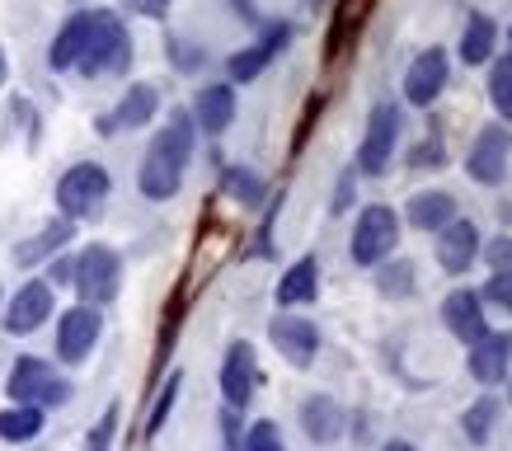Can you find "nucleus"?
I'll use <instances>...</instances> for the list:
<instances>
[{"mask_svg":"<svg viewBox=\"0 0 512 451\" xmlns=\"http://www.w3.org/2000/svg\"><path fill=\"white\" fill-rule=\"evenodd\" d=\"M193 160V113H170V123L156 132L151 151L137 170V188L146 203H170L184 188V170Z\"/></svg>","mask_w":512,"mask_h":451,"instance_id":"f257e3e1","label":"nucleus"},{"mask_svg":"<svg viewBox=\"0 0 512 451\" xmlns=\"http://www.w3.org/2000/svg\"><path fill=\"white\" fill-rule=\"evenodd\" d=\"M71 287H76L80 306H94V311L113 306L118 292H123V254L113 245H85L76 254V278H71Z\"/></svg>","mask_w":512,"mask_h":451,"instance_id":"f03ea898","label":"nucleus"},{"mask_svg":"<svg viewBox=\"0 0 512 451\" xmlns=\"http://www.w3.org/2000/svg\"><path fill=\"white\" fill-rule=\"evenodd\" d=\"M132 66V38H127L123 19L113 10H94V29H90V43L80 52L76 71L80 76H123Z\"/></svg>","mask_w":512,"mask_h":451,"instance_id":"7ed1b4c3","label":"nucleus"},{"mask_svg":"<svg viewBox=\"0 0 512 451\" xmlns=\"http://www.w3.org/2000/svg\"><path fill=\"white\" fill-rule=\"evenodd\" d=\"M5 395L10 405H33V409H57L71 400V381L57 376V367L43 358H19L5 376Z\"/></svg>","mask_w":512,"mask_h":451,"instance_id":"20e7f679","label":"nucleus"},{"mask_svg":"<svg viewBox=\"0 0 512 451\" xmlns=\"http://www.w3.org/2000/svg\"><path fill=\"white\" fill-rule=\"evenodd\" d=\"M400 212L386 203H372L357 212V226H353V240H348V254H353L357 268H376L386 264L395 245H400Z\"/></svg>","mask_w":512,"mask_h":451,"instance_id":"39448f33","label":"nucleus"},{"mask_svg":"<svg viewBox=\"0 0 512 451\" xmlns=\"http://www.w3.org/2000/svg\"><path fill=\"white\" fill-rule=\"evenodd\" d=\"M109 170L104 165H94V160H80V165H71V170L57 179V207H62V217L71 221H85L94 217L99 207L109 203Z\"/></svg>","mask_w":512,"mask_h":451,"instance_id":"423d86ee","label":"nucleus"},{"mask_svg":"<svg viewBox=\"0 0 512 451\" xmlns=\"http://www.w3.org/2000/svg\"><path fill=\"white\" fill-rule=\"evenodd\" d=\"M395 141H400V109L395 104H376L372 118H367V137L357 146V170L386 174L390 156H395Z\"/></svg>","mask_w":512,"mask_h":451,"instance_id":"0eeeda50","label":"nucleus"},{"mask_svg":"<svg viewBox=\"0 0 512 451\" xmlns=\"http://www.w3.org/2000/svg\"><path fill=\"white\" fill-rule=\"evenodd\" d=\"M99 334H104V320H99L94 306H71V311H62V320H57V358H62L66 367H80V362L94 353Z\"/></svg>","mask_w":512,"mask_h":451,"instance_id":"6e6552de","label":"nucleus"},{"mask_svg":"<svg viewBox=\"0 0 512 451\" xmlns=\"http://www.w3.org/2000/svg\"><path fill=\"white\" fill-rule=\"evenodd\" d=\"M268 339H273V348H278L292 367H301V372H306L315 362V353H320V329H315L306 315H292V311H278L268 320Z\"/></svg>","mask_w":512,"mask_h":451,"instance_id":"1a4fd4ad","label":"nucleus"},{"mask_svg":"<svg viewBox=\"0 0 512 451\" xmlns=\"http://www.w3.org/2000/svg\"><path fill=\"white\" fill-rule=\"evenodd\" d=\"M287 43H292V24H287V19L268 24L259 43H249V47H240V52H231V62H226V76H231L235 85H249V80H259V76L268 71V62H273V57H278Z\"/></svg>","mask_w":512,"mask_h":451,"instance_id":"9d476101","label":"nucleus"},{"mask_svg":"<svg viewBox=\"0 0 512 451\" xmlns=\"http://www.w3.org/2000/svg\"><path fill=\"white\" fill-rule=\"evenodd\" d=\"M254 390H259V358H254V343L235 339L226 348V358H221V395H226V405L231 409H245L254 400Z\"/></svg>","mask_w":512,"mask_h":451,"instance_id":"9b49d317","label":"nucleus"},{"mask_svg":"<svg viewBox=\"0 0 512 451\" xmlns=\"http://www.w3.org/2000/svg\"><path fill=\"white\" fill-rule=\"evenodd\" d=\"M508 151H512V137L508 127H480V137H475V146H470L466 156V170L470 179H480V184H503L508 179Z\"/></svg>","mask_w":512,"mask_h":451,"instance_id":"f8f14e48","label":"nucleus"},{"mask_svg":"<svg viewBox=\"0 0 512 451\" xmlns=\"http://www.w3.org/2000/svg\"><path fill=\"white\" fill-rule=\"evenodd\" d=\"M447 76H451V62L442 47H423L414 66H409V76H404V99L414 104V109H428L437 94L447 90Z\"/></svg>","mask_w":512,"mask_h":451,"instance_id":"ddd939ff","label":"nucleus"},{"mask_svg":"<svg viewBox=\"0 0 512 451\" xmlns=\"http://www.w3.org/2000/svg\"><path fill=\"white\" fill-rule=\"evenodd\" d=\"M475 259H480V226L466 217L447 221V226L437 231V264H442V273L461 278V273H470Z\"/></svg>","mask_w":512,"mask_h":451,"instance_id":"4468645a","label":"nucleus"},{"mask_svg":"<svg viewBox=\"0 0 512 451\" xmlns=\"http://www.w3.org/2000/svg\"><path fill=\"white\" fill-rule=\"evenodd\" d=\"M47 315H52V282L33 278V282H24L10 301H5V315H0V320H5L10 334H33Z\"/></svg>","mask_w":512,"mask_h":451,"instance_id":"2eb2a0df","label":"nucleus"},{"mask_svg":"<svg viewBox=\"0 0 512 451\" xmlns=\"http://www.w3.org/2000/svg\"><path fill=\"white\" fill-rule=\"evenodd\" d=\"M466 367H470V376H475L480 386H498V381H508V367H512V334H494V329H484L480 339L470 343Z\"/></svg>","mask_w":512,"mask_h":451,"instance_id":"dca6fc26","label":"nucleus"},{"mask_svg":"<svg viewBox=\"0 0 512 451\" xmlns=\"http://www.w3.org/2000/svg\"><path fill=\"white\" fill-rule=\"evenodd\" d=\"M442 325L456 334V339L466 343H475L489 329V320H484V301H480V292L475 287H456V292L442 301Z\"/></svg>","mask_w":512,"mask_h":451,"instance_id":"f3484780","label":"nucleus"},{"mask_svg":"<svg viewBox=\"0 0 512 451\" xmlns=\"http://www.w3.org/2000/svg\"><path fill=\"white\" fill-rule=\"evenodd\" d=\"M71 235H76V221L71 217L47 221L38 235H29V240H19L15 245V264L19 268H38V264H47V259H57V249L71 245Z\"/></svg>","mask_w":512,"mask_h":451,"instance_id":"a211bd4d","label":"nucleus"},{"mask_svg":"<svg viewBox=\"0 0 512 451\" xmlns=\"http://www.w3.org/2000/svg\"><path fill=\"white\" fill-rule=\"evenodd\" d=\"M235 123V90L231 85H202L193 99V127H202L207 137H221Z\"/></svg>","mask_w":512,"mask_h":451,"instance_id":"6ab92c4d","label":"nucleus"},{"mask_svg":"<svg viewBox=\"0 0 512 451\" xmlns=\"http://www.w3.org/2000/svg\"><path fill=\"white\" fill-rule=\"evenodd\" d=\"M90 29H94V10H80V15L66 19L62 33L52 38V52H47L52 71H71V66L80 62V52H85V43H90Z\"/></svg>","mask_w":512,"mask_h":451,"instance_id":"aec40b11","label":"nucleus"},{"mask_svg":"<svg viewBox=\"0 0 512 451\" xmlns=\"http://www.w3.org/2000/svg\"><path fill=\"white\" fill-rule=\"evenodd\" d=\"M315 296H320V264L306 254V259H296V264L282 273L278 306H282V311H296V306H311Z\"/></svg>","mask_w":512,"mask_h":451,"instance_id":"412c9836","label":"nucleus"},{"mask_svg":"<svg viewBox=\"0 0 512 451\" xmlns=\"http://www.w3.org/2000/svg\"><path fill=\"white\" fill-rule=\"evenodd\" d=\"M404 221L414 226V231H442L447 221H456V198L451 193H442V188H433V193H414L409 198V207H404Z\"/></svg>","mask_w":512,"mask_h":451,"instance_id":"4be33fe9","label":"nucleus"},{"mask_svg":"<svg viewBox=\"0 0 512 451\" xmlns=\"http://www.w3.org/2000/svg\"><path fill=\"white\" fill-rule=\"evenodd\" d=\"M301 428L311 442H334L343 433V405L334 395H306L301 400Z\"/></svg>","mask_w":512,"mask_h":451,"instance_id":"5701e85b","label":"nucleus"},{"mask_svg":"<svg viewBox=\"0 0 512 451\" xmlns=\"http://www.w3.org/2000/svg\"><path fill=\"white\" fill-rule=\"evenodd\" d=\"M160 109V90L156 85H132V90L118 99V109H113V123L118 132H137V127H146L151 118H156Z\"/></svg>","mask_w":512,"mask_h":451,"instance_id":"b1692460","label":"nucleus"},{"mask_svg":"<svg viewBox=\"0 0 512 451\" xmlns=\"http://www.w3.org/2000/svg\"><path fill=\"white\" fill-rule=\"evenodd\" d=\"M43 423H47V409H33V405L0 409V442H33L43 433Z\"/></svg>","mask_w":512,"mask_h":451,"instance_id":"393cba45","label":"nucleus"},{"mask_svg":"<svg viewBox=\"0 0 512 451\" xmlns=\"http://www.w3.org/2000/svg\"><path fill=\"white\" fill-rule=\"evenodd\" d=\"M494 38H498L494 19H489V15H470L466 19V33H461V62H466V66L489 62V57H494Z\"/></svg>","mask_w":512,"mask_h":451,"instance_id":"a878e982","label":"nucleus"},{"mask_svg":"<svg viewBox=\"0 0 512 451\" xmlns=\"http://www.w3.org/2000/svg\"><path fill=\"white\" fill-rule=\"evenodd\" d=\"M221 188H226V198H235L240 207H259L268 198L264 179H259L254 170H240V165H231V170L221 174Z\"/></svg>","mask_w":512,"mask_h":451,"instance_id":"bb28decb","label":"nucleus"},{"mask_svg":"<svg viewBox=\"0 0 512 451\" xmlns=\"http://www.w3.org/2000/svg\"><path fill=\"white\" fill-rule=\"evenodd\" d=\"M376 292L404 301V296L414 292V264H409V259H395V268L376 264Z\"/></svg>","mask_w":512,"mask_h":451,"instance_id":"cd10ccee","label":"nucleus"},{"mask_svg":"<svg viewBox=\"0 0 512 451\" xmlns=\"http://www.w3.org/2000/svg\"><path fill=\"white\" fill-rule=\"evenodd\" d=\"M489 99H494V109L503 113V123H512V52L494 62V76H489Z\"/></svg>","mask_w":512,"mask_h":451,"instance_id":"c85d7f7f","label":"nucleus"},{"mask_svg":"<svg viewBox=\"0 0 512 451\" xmlns=\"http://www.w3.org/2000/svg\"><path fill=\"white\" fill-rule=\"evenodd\" d=\"M240 451H287V437L273 419H259L249 423V433L240 437Z\"/></svg>","mask_w":512,"mask_h":451,"instance_id":"c756f323","label":"nucleus"},{"mask_svg":"<svg viewBox=\"0 0 512 451\" xmlns=\"http://www.w3.org/2000/svg\"><path fill=\"white\" fill-rule=\"evenodd\" d=\"M118 419H123V405L113 400V405L99 414V423L90 428V437H85V451H113V437H118Z\"/></svg>","mask_w":512,"mask_h":451,"instance_id":"7c9ffc66","label":"nucleus"},{"mask_svg":"<svg viewBox=\"0 0 512 451\" xmlns=\"http://www.w3.org/2000/svg\"><path fill=\"white\" fill-rule=\"evenodd\" d=\"M494 419H498V400H494V395L475 400V405L466 409V433H470V442H489V428H494Z\"/></svg>","mask_w":512,"mask_h":451,"instance_id":"2f4dec72","label":"nucleus"},{"mask_svg":"<svg viewBox=\"0 0 512 451\" xmlns=\"http://www.w3.org/2000/svg\"><path fill=\"white\" fill-rule=\"evenodd\" d=\"M480 301L494 306V311H503V315H512V268H494V273H489Z\"/></svg>","mask_w":512,"mask_h":451,"instance_id":"473e14b6","label":"nucleus"},{"mask_svg":"<svg viewBox=\"0 0 512 451\" xmlns=\"http://www.w3.org/2000/svg\"><path fill=\"white\" fill-rule=\"evenodd\" d=\"M179 372H170V381H165V390H160V400H156V409H151V419H146V437H156L165 423H170V409H174V400H179Z\"/></svg>","mask_w":512,"mask_h":451,"instance_id":"72a5a7b5","label":"nucleus"},{"mask_svg":"<svg viewBox=\"0 0 512 451\" xmlns=\"http://www.w3.org/2000/svg\"><path fill=\"white\" fill-rule=\"evenodd\" d=\"M484 259H489V268H512V235L489 240V245H484Z\"/></svg>","mask_w":512,"mask_h":451,"instance_id":"f704fd0d","label":"nucleus"},{"mask_svg":"<svg viewBox=\"0 0 512 451\" xmlns=\"http://www.w3.org/2000/svg\"><path fill=\"white\" fill-rule=\"evenodd\" d=\"M137 15H146V19H165L170 15V0H127Z\"/></svg>","mask_w":512,"mask_h":451,"instance_id":"c9c22d12","label":"nucleus"},{"mask_svg":"<svg viewBox=\"0 0 512 451\" xmlns=\"http://www.w3.org/2000/svg\"><path fill=\"white\" fill-rule=\"evenodd\" d=\"M47 282H71L76 278V259H47Z\"/></svg>","mask_w":512,"mask_h":451,"instance_id":"e433bc0d","label":"nucleus"},{"mask_svg":"<svg viewBox=\"0 0 512 451\" xmlns=\"http://www.w3.org/2000/svg\"><path fill=\"white\" fill-rule=\"evenodd\" d=\"M414 165H442V146H437V141H423L419 156H414Z\"/></svg>","mask_w":512,"mask_h":451,"instance_id":"4c0bfd02","label":"nucleus"},{"mask_svg":"<svg viewBox=\"0 0 512 451\" xmlns=\"http://www.w3.org/2000/svg\"><path fill=\"white\" fill-rule=\"evenodd\" d=\"M381 451H419V447H409V442H386Z\"/></svg>","mask_w":512,"mask_h":451,"instance_id":"58836bf2","label":"nucleus"},{"mask_svg":"<svg viewBox=\"0 0 512 451\" xmlns=\"http://www.w3.org/2000/svg\"><path fill=\"white\" fill-rule=\"evenodd\" d=\"M5 76H10V62H5V47H0V85H5Z\"/></svg>","mask_w":512,"mask_h":451,"instance_id":"ea45409f","label":"nucleus"},{"mask_svg":"<svg viewBox=\"0 0 512 451\" xmlns=\"http://www.w3.org/2000/svg\"><path fill=\"white\" fill-rule=\"evenodd\" d=\"M320 5H329V0H306V10H320Z\"/></svg>","mask_w":512,"mask_h":451,"instance_id":"a19ab883","label":"nucleus"},{"mask_svg":"<svg viewBox=\"0 0 512 451\" xmlns=\"http://www.w3.org/2000/svg\"><path fill=\"white\" fill-rule=\"evenodd\" d=\"M508 43H512V33H508Z\"/></svg>","mask_w":512,"mask_h":451,"instance_id":"79ce46f5","label":"nucleus"}]
</instances>
